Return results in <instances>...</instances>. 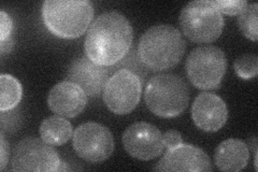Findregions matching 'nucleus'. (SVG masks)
<instances>
[{"mask_svg": "<svg viewBox=\"0 0 258 172\" xmlns=\"http://www.w3.org/2000/svg\"><path fill=\"white\" fill-rule=\"evenodd\" d=\"M133 39V26L123 14L115 11L100 14L86 34L85 55L101 66H115L128 54Z\"/></svg>", "mask_w": 258, "mask_h": 172, "instance_id": "obj_1", "label": "nucleus"}, {"mask_svg": "<svg viewBox=\"0 0 258 172\" xmlns=\"http://www.w3.org/2000/svg\"><path fill=\"white\" fill-rule=\"evenodd\" d=\"M186 50V42L179 29L159 24L141 36L138 54L145 67L153 71L171 69L180 63Z\"/></svg>", "mask_w": 258, "mask_h": 172, "instance_id": "obj_2", "label": "nucleus"}, {"mask_svg": "<svg viewBox=\"0 0 258 172\" xmlns=\"http://www.w3.org/2000/svg\"><path fill=\"white\" fill-rule=\"evenodd\" d=\"M42 20L53 35L75 39L84 35L94 18V7L88 0H46L41 9Z\"/></svg>", "mask_w": 258, "mask_h": 172, "instance_id": "obj_3", "label": "nucleus"}, {"mask_svg": "<svg viewBox=\"0 0 258 172\" xmlns=\"http://www.w3.org/2000/svg\"><path fill=\"white\" fill-rule=\"evenodd\" d=\"M189 98L186 82L173 73L152 77L144 91V101L149 110L164 119L179 117L186 110Z\"/></svg>", "mask_w": 258, "mask_h": 172, "instance_id": "obj_4", "label": "nucleus"}, {"mask_svg": "<svg viewBox=\"0 0 258 172\" xmlns=\"http://www.w3.org/2000/svg\"><path fill=\"white\" fill-rule=\"evenodd\" d=\"M179 24L183 35L195 43H211L222 35L223 14L211 0H195L181 11Z\"/></svg>", "mask_w": 258, "mask_h": 172, "instance_id": "obj_5", "label": "nucleus"}, {"mask_svg": "<svg viewBox=\"0 0 258 172\" xmlns=\"http://www.w3.org/2000/svg\"><path fill=\"white\" fill-rule=\"evenodd\" d=\"M185 68L194 86L204 91H211L220 87L227 69V59L220 47L199 46L189 53Z\"/></svg>", "mask_w": 258, "mask_h": 172, "instance_id": "obj_6", "label": "nucleus"}, {"mask_svg": "<svg viewBox=\"0 0 258 172\" xmlns=\"http://www.w3.org/2000/svg\"><path fill=\"white\" fill-rule=\"evenodd\" d=\"M142 94V81L136 73L119 69L114 72L103 91V101L108 109L117 116L133 112L139 104Z\"/></svg>", "mask_w": 258, "mask_h": 172, "instance_id": "obj_7", "label": "nucleus"}, {"mask_svg": "<svg viewBox=\"0 0 258 172\" xmlns=\"http://www.w3.org/2000/svg\"><path fill=\"white\" fill-rule=\"evenodd\" d=\"M61 159L53 145L42 139L28 137L15 145L12 154L13 171H58Z\"/></svg>", "mask_w": 258, "mask_h": 172, "instance_id": "obj_8", "label": "nucleus"}, {"mask_svg": "<svg viewBox=\"0 0 258 172\" xmlns=\"http://www.w3.org/2000/svg\"><path fill=\"white\" fill-rule=\"evenodd\" d=\"M72 146L78 156L88 162H102L114 151V139L106 126L88 122L80 125L72 136Z\"/></svg>", "mask_w": 258, "mask_h": 172, "instance_id": "obj_9", "label": "nucleus"}, {"mask_svg": "<svg viewBox=\"0 0 258 172\" xmlns=\"http://www.w3.org/2000/svg\"><path fill=\"white\" fill-rule=\"evenodd\" d=\"M123 146L132 157L139 160H152L165 151L163 134L145 122L134 123L123 134Z\"/></svg>", "mask_w": 258, "mask_h": 172, "instance_id": "obj_10", "label": "nucleus"}, {"mask_svg": "<svg viewBox=\"0 0 258 172\" xmlns=\"http://www.w3.org/2000/svg\"><path fill=\"white\" fill-rule=\"evenodd\" d=\"M111 75V70L81 56L72 62L67 70V80L79 85L87 96L100 97Z\"/></svg>", "mask_w": 258, "mask_h": 172, "instance_id": "obj_11", "label": "nucleus"}, {"mask_svg": "<svg viewBox=\"0 0 258 172\" xmlns=\"http://www.w3.org/2000/svg\"><path fill=\"white\" fill-rule=\"evenodd\" d=\"M156 171H212L211 160L200 147L182 143L167 152L157 165Z\"/></svg>", "mask_w": 258, "mask_h": 172, "instance_id": "obj_12", "label": "nucleus"}, {"mask_svg": "<svg viewBox=\"0 0 258 172\" xmlns=\"http://www.w3.org/2000/svg\"><path fill=\"white\" fill-rule=\"evenodd\" d=\"M191 119L204 132H219L228 119L227 105L220 96L204 92L195 98L191 105Z\"/></svg>", "mask_w": 258, "mask_h": 172, "instance_id": "obj_13", "label": "nucleus"}, {"mask_svg": "<svg viewBox=\"0 0 258 172\" xmlns=\"http://www.w3.org/2000/svg\"><path fill=\"white\" fill-rule=\"evenodd\" d=\"M87 95L79 85L62 81L52 87L47 97V104L55 114L64 119L78 117L85 109Z\"/></svg>", "mask_w": 258, "mask_h": 172, "instance_id": "obj_14", "label": "nucleus"}, {"mask_svg": "<svg viewBox=\"0 0 258 172\" xmlns=\"http://www.w3.org/2000/svg\"><path fill=\"white\" fill-rule=\"evenodd\" d=\"M248 146L239 139H228L219 144L214 153L215 165L221 171L238 172L248 162Z\"/></svg>", "mask_w": 258, "mask_h": 172, "instance_id": "obj_15", "label": "nucleus"}, {"mask_svg": "<svg viewBox=\"0 0 258 172\" xmlns=\"http://www.w3.org/2000/svg\"><path fill=\"white\" fill-rule=\"evenodd\" d=\"M40 137L43 141L53 146L67 143L74 136L71 123L62 117H50L45 119L39 128Z\"/></svg>", "mask_w": 258, "mask_h": 172, "instance_id": "obj_16", "label": "nucleus"}, {"mask_svg": "<svg viewBox=\"0 0 258 172\" xmlns=\"http://www.w3.org/2000/svg\"><path fill=\"white\" fill-rule=\"evenodd\" d=\"M23 96L20 81L11 75L0 76V111L6 112L18 106Z\"/></svg>", "mask_w": 258, "mask_h": 172, "instance_id": "obj_17", "label": "nucleus"}, {"mask_svg": "<svg viewBox=\"0 0 258 172\" xmlns=\"http://www.w3.org/2000/svg\"><path fill=\"white\" fill-rule=\"evenodd\" d=\"M258 5L256 3L248 4L243 12L239 14L238 25L247 39L256 41L258 40Z\"/></svg>", "mask_w": 258, "mask_h": 172, "instance_id": "obj_18", "label": "nucleus"}, {"mask_svg": "<svg viewBox=\"0 0 258 172\" xmlns=\"http://www.w3.org/2000/svg\"><path fill=\"white\" fill-rule=\"evenodd\" d=\"M237 76L243 80H252L258 73V57L255 54L239 56L233 65Z\"/></svg>", "mask_w": 258, "mask_h": 172, "instance_id": "obj_19", "label": "nucleus"}, {"mask_svg": "<svg viewBox=\"0 0 258 172\" xmlns=\"http://www.w3.org/2000/svg\"><path fill=\"white\" fill-rule=\"evenodd\" d=\"M214 4L219 11L226 15H239L248 5L245 0H215Z\"/></svg>", "mask_w": 258, "mask_h": 172, "instance_id": "obj_20", "label": "nucleus"}, {"mask_svg": "<svg viewBox=\"0 0 258 172\" xmlns=\"http://www.w3.org/2000/svg\"><path fill=\"white\" fill-rule=\"evenodd\" d=\"M13 28L11 16L5 11L0 12V41H5L10 38Z\"/></svg>", "mask_w": 258, "mask_h": 172, "instance_id": "obj_21", "label": "nucleus"}, {"mask_svg": "<svg viewBox=\"0 0 258 172\" xmlns=\"http://www.w3.org/2000/svg\"><path fill=\"white\" fill-rule=\"evenodd\" d=\"M163 139H164V143H165V147L168 149H172V147H175L177 145H180L183 143V139L181 134L177 132V130L174 129H170L166 132L163 135Z\"/></svg>", "mask_w": 258, "mask_h": 172, "instance_id": "obj_22", "label": "nucleus"}, {"mask_svg": "<svg viewBox=\"0 0 258 172\" xmlns=\"http://www.w3.org/2000/svg\"><path fill=\"white\" fill-rule=\"evenodd\" d=\"M0 150H2V161H0V169L5 170L6 166L8 165V161H9V155H10V149H9V143L7 142L4 134L0 135Z\"/></svg>", "mask_w": 258, "mask_h": 172, "instance_id": "obj_23", "label": "nucleus"}, {"mask_svg": "<svg viewBox=\"0 0 258 172\" xmlns=\"http://www.w3.org/2000/svg\"><path fill=\"white\" fill-rule=\"evenodd\" d=\"M13 46V40L11 37L9 39H7L5 41H0V47H2V54L5 55L7 53H10Z\"/></svg>", "mask_w": 258, "mask_h": 172, "instance_id": "obj_24", "label": "nucleus"}, {"mask_svg": "<svg viewBox=\"0 0 258 172\" xmlns=\"http://www.w3.org/2000/svg\"><path fill=\"white\" fill-rule=\"evenodd\" d=\"M70 168L67 166L66 162H63L62 160L60 161V165H59V168H58V171H66V170H69Z\"/></svg>", "mask_w": 258, "mask_h": 172, "instance_id": "obj_25", "label": "nucleus"}]
</instances>
